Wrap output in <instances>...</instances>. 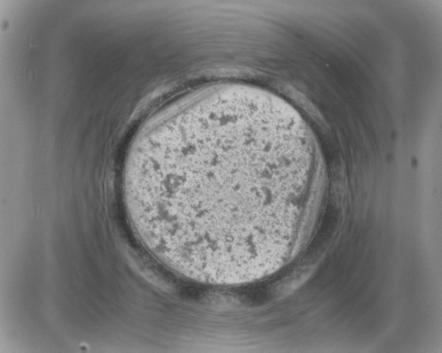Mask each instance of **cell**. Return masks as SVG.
Masks as SVG:
<instances>
[{
  "label": "cell",
  "instance_id": "1",
  "mask_svg": "<svg viewBox=\"0 0 442 353\" xmlns=\"http://www.w3.org/2000/svg\"><path fill=\"white\" fill-rule=\"evenodd\" d=\"M180 140L155 155L145 171L144 205L162 240L183 258L231 265L264 249V214L297 184L288 155L262 159L250 133L219 132Z\"/></svg>",
  "mask_w": 442,
  "mask_h": 353
}]
</instances>
